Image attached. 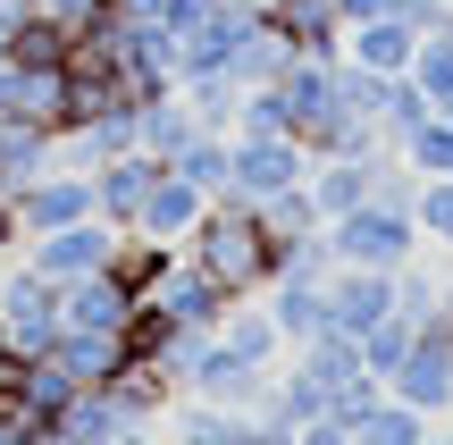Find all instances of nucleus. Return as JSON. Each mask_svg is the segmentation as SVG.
I'll use <instances>...</instances> for the list:
<instances>
[{
	"label": "nucleus",
	"instance_id": "4c0bfd02",
	"mask_svg": "<svg viewBox=\"0 0 453 445\" xmlns=\"http://www.w3.org/2000/svg\"><path fill=\"white\" fill-rule=\"evenodd\" d=\"M0 445H26V420L17 412H0Z\"/></svg>",
	"mask_w": 453,
	"mask_h": 445
},
{
	"label": "nucleus",
	"instance_id": "9d476101",
	"mask_svg": "<svg viewBox=\"0 0 453 445\" xmlns=\"http://www.w3.org/2000/svg\"><path fill=\"white\" fill-rule=\"evenodd\" d=\"M134 319V295L110 278V269H93V278H67L59 286V328H101V336H127Z\"/></svg>",
	"mask_w": 453,
	"mask_h": 445
},
{
	"label": "nucleus",
	"instance_id": "aec40b11",
	"mask_svg": "<svg viewBox=\"0 0 453 445\" xmlns=\"http://www.w3.org/2000/svg\"><path fill=\"white\" fill-rule=\"evenodd\" d=\"M76 59V34L59 26V17H42V9H26L9 26V67H67Z\"/></svg>",
	"mask_w": 453,
	"mask_h": 445
},
{
	"label": "nucleus",
	"instance_id": "423d86ee",
	"mask_svg": "<svg viewBox=\"0 0 453 445\" xmlns=\"http://www.w3.org/2000/svg\"><path fill=\"white\" fill-rule=\"evenodd\" d=\"M260 379H269V370L235 362V353H226L219 336H202V353L185 362L177 395H194V403H219V412H252V403H260Z\"/></svg>",
	"mask_w": 453,
	"mask_h": 445
},
{
	"label": "nucleus",
	"instance_id": "a211bd4d",
	"mask_svg": "<svg viewBox=\"0 0 453 445\" xmlns=\"http://www.w3.org/2000/svg\"><path fill=\"white\" fill-rule=\"evenodd\" d=\"M110 395H118V412H127V420L160 429V412L177 403V387L160 379V362H134V353H127V362H118V379H110Z\"/></svg>",
	"mask_w": 453,
	"mask_h": 445
},
{
	"label": "nucleus",
	"instance_id": "c9c22d12",
	"mask_svg": "<svg viewBox=\"0 0 453 445\" xmlns=\"http://www.w3.org/2000/svg\"><path fill=\"white\" fill-rule=\"evenodd\" d=\"M235 445H294V429H277V420H252V412H243V420H235Z\"/></svg>",
	"mask_w": 453,
	"mask_h": 445
},
{
	"label": "nucleus",
	"instance_id": "6e6552de",
	"mask_svg": "<svg viewBox=\"0 0 453 445\" xmlns=\"http://www.w3.org/2000/svg\"><path fill=\"white\" fill-rule=\"evenodd\" d=\"M387 395H395V403H411L420 420H445V412H453V345H428V336H411V353L395 362Z\"/></svg>",
	"mask_w": 453,
	"mask_h": 445
},
{
	"label": "nucleus",
	"instance_id": "f257e3e1",
	"mask_svg": "<svg viewBox=\"0 0 453 445\" xmlns=\"http://www.w3.org/2000/svg\"><path fill=\"white\" fill-rule=\"evenodd\" d=\"M177 252H185V261H202V269H211V278H219L235 303L269 286V235H260V211H252V202H235V194L202 202L194 235H185Z\"/></svg>",
	"mask_w": 453,
	"mask_h": 445
},
{
	"label": "nucleus",
	"instance_id": "5701e85b",
	"mask_svg": "<svg viewBox=\"0 0 453 445\" xmlns=\"http://www.w3.org/2000/svg\"><path fill=\"white\" fill-rule=\"evenodd\" d=\"M168 168H177L185 185H194L202 202H219L226 194V134H211V127H194L177 151H168Z\"/></svg>",
	"mask_w": 453,
	"mask_h": 445
},
{
	"label": "nucleus",
	"instance_id": "20e7f679",
	"mask_svg": "<svg viewBox=\"0 0 453 445\" xmlns=\"http://www.w3.org/2000/svg\"><path fill=\"white\" fill-rule=\"evenodd\" d=\"M0 336H9V353H50V336H59V286L42 278L34 261H9L0 269Z\"/></svg>",
	"mask_w": 453,
	"mask_h": 445
},
{
	"label": "nucleus",
	"instance_id": "cd10ccee",
	"mask_svg": "<svg viewBox=\"0 0 453 445\" xmlns=\"http://www.w3.org/2000/svg\"><path fill=\"white\" fill-rule=\"evenodd\" d=\"M177 93H185V110H194V127L235 134V101H243V84H235V76H185Z\"/></svg>",
	"mask_w": 453,
	"mask_h": 445
},
{
	"label": "nucleus",
	"instance_id": "bb28decb",
	"mask_svg": "<svg viewBox=\"0 0 453 445\" xmlns=\"http://www.w3.org/2000/svg\"><path fill=\"white\" fill-rule=\"evenodd\" d=\"M168 261H177V244H151V235H127V244H118V261H110V278L127 286L134 303H143L151 286L168 278Z\"/></svg>",
	"mask_w": 453,
	"mask_h": 445
},
{
	"label": "nucleus",
	"instance_id": "58836bf2",
	"mask_svg": "<svg viewBox=\"0 0 453 445\" xmlns=\"http://www.w3.org/2000/svg\"><path fill=\"white\" fill-rule=\"evenodd\" d=\"M110 445H160V429H118Z\"/></svg>",
	"mask_w": 453,
	"mask_h": 445
},
{
	"label": "nucleus",
	"instance_id": "b1692460",
	"mask_svg": "<svg viewBox=\"0 0 453 445\" xmlns=\"http://www.w3.org/2000/svg\"><path fill=\"white\" fill-rule=\"evenodd\" d=\"M160 420H168V429H160V445H235V420H243V412H219V403L177 395Z\"/></svg>",
	"mask_w": 453,
	"mask_h": 445
},
{
	"label": "nucleus",
	"instance_id": "2eb2a0df",
	"mask_svg": "<svg viewBox=\"0 0 453 445\" xmlns=\"http://www.w3.org/2000/svg\"><path fill=\"white\" fill-rule=\"evenodd\" d=\"M50 362H59L76 387H110V379H118V362H127V336H101V328H59V336H50Z\"/></svg>",
	"mask_w": 453,
	"mask_h": 445
},
{
	"label": "nucleus",
	"instance_id": "ddd939ff",
	"mask_svg": "<svg viewBox=\"0 0 453 445\" xmlns=\"http://www.w3.org/2000/svg\"><path fill=\"white\" fill-rule=\"evenodd\" d=\"M194 219H202V194H194V185L177 177V168H160L127 235H151V244H185V235H194Z\"/></svg>",
	"mask_w": 453,
	"mask_h": 445
},
{
	"label": "nucleus",
	"instance_id": "72a5a7b5",
	"mask_svg": "<svg viewBox=\"0 0 453 445\" xmlns=\"http://www.w3.org/2000/svg\"><path fill=\"white\" fill-rule=\"evenodd\" d=\"M17 252H26V219H17V202L0 194V269H9Z\"/></svg>",
	"mask_w": 453,
	"mask_h": 445
},
{
	"label": "nucleus",
	"instance_id": "1a4fd4ad",
	"mask_svg": "<svg viewBox=\"0 0 453 445\" xmlns=\"http://www.w3.org/2000/svg\"><path fill=\"white\" fill-rule=\"evenodd\" d=\"M17 219H26V235H50V227L93 219V177H84V168H42V177L17 194Z\"/></svg>",
	"mask_w": 453,
	"mask_h": 445
},
{
	"label": "nucleus",
	"instance_id": "7ed1b4c3",
	"mask_svg": "<svg viewBox=\"0 0 453 445\" xmlns=\"http://www.w3.org/2000/svg\"><path fill=\"white\" fill-rule=\"evenodd\" d=\"M303 177H311V151L294 134H226V194L235 202H269Z\"/></svg>",
	"mask_w": 453,
	"mask_h": 445
},
{
	"label": "nucleus",
	"instance_id": "f704fd0d",
	"mask_svg": "<svg viewBox=\"0 0 453 445\" xmlns=\"http://www.w3.org/2000/svg\"><path fill=\"white\" fill-rule=\"evenodd\" d=\"M294 445H353V429H344V420H303V429H294Z\"/></svg>",
	"mask_w": 453,
	"mask_h": 445
},
{
	"label": "nucleus",
	"instance_id": "7c9ffc66",
	"mask_svg": "<svg viewBox=\"0 0 453 445\" xmlns=\"http://www.w3.org/2000/svg\"><path fill=\"white\" fill-rule=\"evenodd\" d=\"M437 295H445V286H437V278H428V269H411V261H403V269H395V311H403V319H411V328H420V319H428V311H437Z\"/></svg>",
	"mask_w": 453,
	"mask_h": 445
},
{
	"label": "nucleus",
	"instance_id": "39448f33",
	"mask_svg": "<svg viewBox=\"0 0 453 445\" xmlns=\"http://www.w3.org/2000/svg\"><path fill=\"white\" fill-rule=\"evenodd\" d=\"M118 244H127V227H110V219H76V227H50V235H26V252L17 261H34L50 286H67V278H93V269H110L118 261Z\"/></svg>",
	"mask_w": 453,
	"mask_h": 445
},
{
	"label": "nucleus",
	"instance_id": "412c9836",
	"mask_svg": "<svg viewBox=\"0 0 453 445\" xmlns=\"http://www.w3.org/2000/svg\"><path fill=\"white\" fill-rule=\"evenodd\" d=\"M311 202H319V227L327 219H344V211H361L370 202V160H311Z\"/></svg>",
	"mask_w": 453,
	"mask_h": 445
},
{
	"label": "nucleus",
	"instance_id": "79ce46f5",
	"mask_svg": "<svg viewBox=\"0 0 453 445\" xmlns=\"http://www.w3.org/2000/svg\"><path fill=\"white\" fill-rule=\"evenodd\" d=\"M0 345H9V336H0Z\"/></svg>",
	"mask_w": 453,
	"mask_h": 445
},
{
	"label": "nucleus",
	"instance_id": "2f4dec72",
	"mask_svg": "<svg viewBox=\"0 0 453 445\" xmlns=\"http://www.w3.org/2000/svg\"><path fill=\"white\" fill-rule=\"evenodd\" d=\"M34 9H42V17H59L67 34H93L101 17H110V0H34Z\"/></svg>",
	"mask_w": 453,
	"mask_h": 445
},
{
	"label": "nucleus",
	"instance_id": "9b49d317",
	"mask_svg": "<svg viewBox=\"0 0 453 445\" xmlns=\"http://www.w3.org/2000/svg\"><path fill=\"white\" fill-rule=\"evenodd\" d=\"M387 311H395V278H387V269H336V278H327V328L361 336V328H378Z\"/></svg>",
	"mask_w": 453,
	"mask_h": 445
},
{
	"label": "nucleus",
	"instance_id": "0eeeda50",
	"mask_svg": "<svg viewBox=\"0 0 453 445\" xmlns=\"http://www.w3.org/2000/svg\"><path fill=\"white\" fill-rule=\"evenodd\" d=\"M143 303H151V311H168L177 328H219V319H226V303H235V295H226V286H219V278H211L202 261H185V252H177V261H168V278L151 286Z\"/></svg>",
	"mask_w": 453,
	"mask_h": 445
},
{
	"label": "nucleus",
	"instance_id": "6ab92c4d",
	"mask_svg": "<svg viewBox=\"0 0 453 445\" xmlns=\"http://www.w3.org/2000/svg\"><path fill=\"white\" fill-rule=\"evenodd\" d=\"M50 429H67L76 445H110L118 429H143V420H127V412H118V395H110V387H76V395H67V412L50 420Z\"/></svg>",
	"mask_w": 453,
	"mask_h": 445
},
{
	"label": "nucleus",
	"instance_id": "4468645a",
	"mask_svg": "<svg viewBox=\"0 0 453 445\" xmlns=\"http://www.w3.org/2000/svg\"><path fill=\"white\" fill-rule=\"evenodd\" d=\"M411 50H420V34H411L395 9H387V17H370V26H344V59L370 67V76H403Z\"/></svg>",
	"mask_w": 453,
	"mask_h": 445
},
{
	"label": "nucleus",
	"instance_id": "f03ea898",
	"mask_svg": "<svg viewBox=\"0 0 453 445\" xmlns=\"http://www.w3.org/2000/svg\"><path fill=\"white\" fill-rule=\"evenodd\" d=\"M327 252H336V269H403L411 252H420V227H411V211H387V202H361V211L327 219Z\"/></svg>",
	"mask_w": 453,
	"mask_h": 445
},
{
	"label": "nucleus",
	"instance_id": "c756f323",
	"mask_svg": "<svg viewBox=\"0 0 453 445\" xmlns=\"http://www.w3.org/2000/svg\"><path fill=\"white\" fill-rule=\"evenodd\" d=\"M411 227H420V244H453V177H420Z\"/></svg>",
	"mask_w": 453,
	"mask_h": 445
},
{
	"label": "nucleus",
	"instance_id": "a19ab883",
	"mask_svg": "<svg viewBox=\"0 0 453 445\" xmlns=\"http://www.w3.org/2000/svg\"><path fill=\"white\" fill-rule=\"evenodd\" d=\"M420 445H453V429H445V437H437V429H428V437H420Z\"/></svg>",
	"mask_w": 453,
	"mask_h": 445
},
{
	"label": "nucleus",
	"instance_id": "f3484780",
	"mask_svg": "<svg viewBox=\"0 0 453 445\" xmlns=\"http://www.w3.org/2000/svg\"><path fill=\"white\" fill-rule=\"evenodd\" d=\"M260 303H269V319H277V336H286V345H311V336L327 328V286L277 278V286H260Z\"/></svg>",
	"mask_w": 453,
	"mask_h": 445
},
{
	"label": "nucleus",
	"instance_id": "e433bc0d",
	"mask_svg": "<svg viewBox=\"0 0 453 445\" xmlns=\"http://www.w3.org/2000/svg\"><path fill=\"white\" fill-rule=\"evenodd\" d=\"M395 0H336V26H370V17H387Z\"/></svg>",
	"mask_w": 453,
	"mask_h": 445
},
{
	"label": "nucleus",
	"instance_id": "c85d7f7f",
	"mask_svg": "<svg viewBox=\"0 0 453 445\" xmlns=\"http://www.w3.org/2000/svg\"><path fill=\"white\" fill-rule=\"evenodd\" d=\"M411 336H420V328H411L403 311H387L378 328H361V362H370V379H395V362L411 353Z\"/></svg>",
	"mask_w": 453,
	"mask_h": 445
},
{
	"label": "nucleus",
	"instance_id": "4be33fe9",
	"mask_svg": "<svg viewBox=\"0 0 453 445\" xmlns=\"http://www.w3.org/2000/svg\"><path fill=\"white\" fill-rule=\"evenodd\" d=\"M134 151H151V160H168V151L194 134V110H185V93H160V101H134Z\"/></svg>",
	"mask_w": 453,
	"mask_h": 445
},
{
	"label": "nucleus",
	"instance_id": "f8f14e48",
	"mask_svg": "<svg viewBox=\"0 0 453 445\" xmlns=\"http://www.w3.org/2000/svg\"><path fill=\"white\" fill-rule=\"evenodd\" d=\"M168 160H151V151H118V160L93 168V211L110 219V227H134V211H143L151 177H160Z\"/></svg>",
	"mask_w": 453,
	"mask_h": 445
},
{
	"label": "nucleus",
	"instance_id": "dca6fc26",
	"mask_svg": "<svg viewBox=\"0 0 453 445\" xmlns=\"http://www.w3.org/2000/svg\"><path fill=\"white\" fill-rule=\"evenodd\" d=\"M219 345L235 353V362H252V370H277L286 336H277L269 303H260V295H243V303H226V319H219Z\"/></svg>",
	"mask_w": 453,
	"mask_h": 445
},
{
	"label": "nucleus",
	"instance_id": "a878e982",
	"mask_svg": "<svg viewBox=\"0 0 453 445\" xmlns=\"http://www.w3.org/2000/svg\"><path fill=\"white\" fill-rule=\"evenodd\" d=\"M260 211V235L269 244H294V235H319V202H311V185H286V194L252 202Z\"/></svg>",
	"mask_w": 453,
	"mask_h": 445
},
{
	"label": "nucleus",
	"instance_id": "473e14b6",
	"mask_svg": "<svg viewBox=\"0 0 453 445\" xmlns=\"http://www.w3.org/2000/svg\"><path fill=\"white\" fill-rule=\"evenodd\" d=\"M202 17H219V0H160V26L168 34H194Z\"/></svg>",
	"mask_w": 453,
	"mask_h": 445
},
{
	"label": "nucleus",
	"instance_id": "393cba45",
	"mask_svg": "<svg viewBox=\"0 0 453 445\" xmlns=\"http://www.w3.org/2000/svg\"><path fill=\"white\" fill-rule=\"evenodd\" d=\"M428 429H437V420H420V412H411V403H395V395H378L370 412L353 420V445H420Z\"/></svg>",
	"mask_w": 453,
	"mask_h": 445
},
{
	"label": "nucleus",
	"instance_id": "ea45409f",
	"mask_svg": "<svg viewBox=\"0 0 453 445\" xmlns=\"http://www.w3.org/2000/svg\"><path fill=\"white\" fill-rule=\"evenodd\" d=\"M26 445H76L67 429H26Z\"/></svg>",
	"mask_w": 453,
	"mask_h": 445
}]
</instances>
